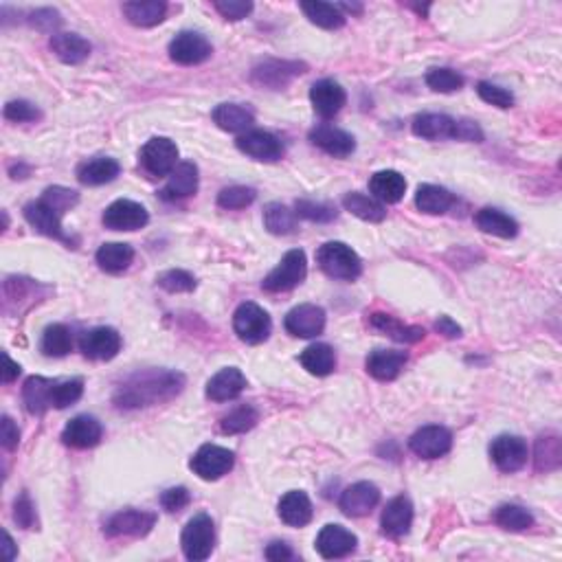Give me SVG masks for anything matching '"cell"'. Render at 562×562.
Here are the masks:
<instances>
[{"instance_id": "6da1fadb", "label": "cell", "mask_w": 562, "mask_h": 562, "mask_svg": "<svg viewBox=\"0 0 562 562\" xmlns=\"http://www.w3.org/2000/svg\"><path fill=\"white\" fill-rule=\"evenodd\" d=\"M185 389V376L169 370H145L137 371L117 386L114 404L123 411L154 407L169 402Z\"/></svg>"}, {"instance_id": "7a4b0ae2", "label": "cell", "mask_w": 562, "mask_h": 562, "mask_svg": "<svg viewBox=\"0 0 562 562\" xmlns=\"http://www.w3.org/2000/svg\"><path fill=\"white\" fill-rule=\"evenodd\" d=\"M316 264L328 277L339 281H354L363 273L361 257L345 242H325L316 251Z\"/></svg>"}, {"instance_id": "3957f363", "label": "cell", "mask_w": 562, "mask_h": 562, "mask_svg": "<svg viewBox=\"0 0 562 562\" xmlns=\"http://www.w3.org/2000/svg\"><path fill=\"white\" fill-rule=\"evenodd\" d=\"M181 545L187 560L202 562L209 558L215 545V527L209 514H196L189 520L183 529Z\"/></svg>"}, {"instance_id": "277c9868", "label": "cell", "mask_w": 562, "mask_h": 562, "mask_svg": "<svg viewBox=\"0 0 562 562\" xmlns=\"http://www.w3.org/2000/svg\"><path fill=\"white\" fill-rule=\"evenodd\" d=\"M308 275V260L306 253L293 248V251L285 253L281 257V261L266 275V279L261 281V288L266 293H288L294 285L301 284Z\"/></svg>"}, {"instance_id": "5b68a950", "label": "cell", "mask_w": 562, "mask_h": 562, "mask_svg": "<svg viewBox=\"0 0 562 562\" xmlns=\"http://www.w3.org/2000/svg\"><path fill=\"white\" fill-rule=\"evenodd\" d=\"M233 330L239 340L248 345H260L273 332V321H270L269 312L260 308L257 303L246 301L235 310L233 315Z\"/></svg>"}, {"instance_id": "8992f818", "label": "cell", "mask_w": 562, "mask_h": 562, "mask_svg": "<svg viewBox=\"0 0 562 562\" xmlns=\"http://www.w3.org/2000/svg\"><path fill=\"white\" fill-rule=\"evenodd\" d=\"M301 73H306V64L301 62H288V59H264L257 66H253L251 71V82L260 89H270V90H281L299 77Z\"/></svg>"}, {"instance_id": "52a82bcc", "label": "cell", "mask_w": 562, "mask_h": 562, "mask_svg": "<svg viewBox=\"0 0 562 562\" xmlns=\"http://www.w3.org/2000/svg\"><path fill=\"white\" fill-rule=\"evenodd\" d=\"M178 147L168 137H154L141 147V165L152 176H169L176 169Z\"/></svg>"}, {"instance_id": "ba28073f", "label": "cell", "mask_w": 562, "mask_h": 562, "mask_svg": "<svg viewBox=\"0 0 562 562\" xmlns=\"http://www.w3.org/2000/svg\"><path fill=\"white\" fill-rule=\"evenodd\" d=\"M235 464V455L229 449H222L218 444H205L198 449V453L193 455L189 466H191L193 474H198L205 481H215V479L224 477V474L231 472Z\"/></svg>"}, {"instance_id": "9c48e42d", "label": "cell", "mask_w": 562, "mask_h": 562, "mask_svg": "<svg viewBox=\"0 0 562 562\" xmlns=\"http://www.w3.org/2000/svg\"><path fill=\"white\" fill-rule=\"evenodd\" d=\"M101 222L110 231H137V229H143L150 222V215H147V209L139 202L121 198V200H114L104 211Z\"/></svg>"}, {"instance_id": "30bf717a", "label": "cell", "mask_w": 562, "mask_h": 562, "mask_svg": "<svg viewBox=\"0 0 562 562\" xmlns=\"http://www.w3.org/2000/svg\"><path fill=\"white\" fill-rule=\"evenodd\" d=\"M490 457L501 472H519L527 464V441L519 435H499L490 444Z\"/></svg>"}, {"instance_id": "8fae6325", "label": "cell", "mask_w": 562, "mask_h": 562, "mask_svg": "<svg viewBox=\"0 0 562 562\" xmlns=\"http://www.w3.org/2000/svg\"><path fill=\"white\" fill-rule=\"evenodd\" d=\"M154 525H156L154 512H145V510H123V512L110 516L104 532L105 536L110 538H117V536L139 538V536H147Z\"/></svg>"}, {"instance_id": "7c38bea8", "label": "cell", "mask_w": 562, "mask_h": 562, "mask_svg": "<svg viewBox=\"0 0 562 562\" xmlns=\"http://www.w3.org/2000/svg\"><path fill=\"white\" fill-rule=\"evenodd\" d=\"M239 152H244L251 159L261 160V163H275L284 156V143L277 137L266 130H248L238 137L235 141Z\"/></svg>"}, {"instance_id": "4fadbf2b", "label": "cell", "mask_w": 562, "mask_h": 562, "mask_svg": "<svg viewBox=\"0 0 562 562\" xmlns=\"http://www.w3.org/2000/svg\"><path fill=\"white\" fill-rule=\"evenodd\" d=\"M284 325L288 334L299 339H315L325 330V310L315 303H303L285 315Z\"/></svg>"}, {"instance_id": "5bb4252c", "label": "cell", "mask_w": 562, "mask_h": 562, "mask_svg": "<svg viewBox=\"0 0 562 562\" xmlns=\"http://www.w3.org/2000/svg\"><path fill=\"white\" fill-rule=\"evenodd\" d=\"M211 44L209 40L196 31H183L176 38L169 43V58L183 66H193V64H202L205 59L211 58Z\"/></svg>"}, {"instance_id": "9a60e30c", "label": "cell", "mask_w": 562, "mask_h": 562, "mask_svg": "<svg viewBox=\"0 0 562 562\" xmlns=\"http://www.w3.org/2000/svg\"><path fill=\"white\" fill-rule=\"evenodd\" d=\"M453 446V435L444 426H422L409 440V449L422 459L444 457Z\"/></svg>"}, {"instance_id": "2e32d148", "label": "cell", "mask_w": 562, "mask_h": 562, "mask_svg": "<svg viewBox=\"0 0 562 562\" xmlns=\"http://www.w3.org/2000/svg\"><path fill=\"white\" fill-rule=\"evenodd\" d=\"M80 347L86 358L93 361H113L121 352V334L114 328H93L84 332L80 339Z\"/></svg>"}, {"instance_id": "e0dca14e", "label": "cell", "mask_w": 562, "mask_h": 562, "mask_svg": "<svg viewBox=\"0 0 562 562\" xmlns=\"http://www.w3.org/2000/svg\"><path fill=\"white\" fill-rule=\"evenodd\" d=\"M316 551H319L324 558L334 560V558H345L347 554H352L358 545V538L354 536L349 529H345L343 525H325L324 529L316 536Z\"/></svg>"}, {"instance_id": "ac0fdd59", "label": "cell", "mask_w": 562, "mask_h": 562, "mask_svg": "<svg viewBox=\"0 0 562 562\" xmlns=\"http://www.w3.org/2000/svg\"><path fill=\"white\" fill-rule=\"evenodd\" d=\"M378 501H380V490L371 481H358L354 486H349L347 490L340 495V510L343 514L358 519V516H367L371 510L376 508Z\"/></svg>"}, {"instance_id": "d6986e66", "label": "cell", "mask_w": 562, "mask_h": 562, "mask_svg": "<svg viewBox=\"0 0 562 562\" xmlns=\"http://www.w3.org/2000/svg\"><path fill=\"white\" fill-rule=\"evenodd\" d=\"M310 141L315 143L316 147H321L325 154L334 156V159H345V156H349L356 150V141H354V137L349 135V132L328 126V123H321V126L312 128Z\"/></svg>"}, {"instance_id": "ffe728a7", "label": "cell", "mask_w": 562, "mask_h": 562, "mask_svg": "<svg viewBox=\"0 0 562 562\" xmlns=\"http://www.w3.org/2000/svg\"><path fill=\"white\" fill-rule=\"evenodd\" d=\"M104 435V428H101L99 420H95L93 416H77L64 426L62 431V441L71 449H93L101 441Z\"/></svg>"}, {"instance_id": "44dd1931", "label": "cell", "mask_w": 562, "mask_h": 562, "mask_svg": "<svg viewBox=\"0 0 562 562\" xmlns=\"http://www.w3.org/2000/svg\"><path fill=\"white\" fill-rule=\"evenodd\" d=\"M25 218L38 233L71 244V238H66V233H64L62 229V220H59L62 215H59L53 207H49L44 200L29 202V205L25 207Z\"/></svg>"}, {"instance_id": "7402d4cb", "label": "cell", "mask_w": 562, "mask_h": 562, "mask_svg": "<svg viewBox=\"0 0 562 562\" xmlns=\"http://www.w3.org/2000/svg\"><path fill=\"white\" fill-rule=\"evenodd\" d=\"M310 101L319 117L332 119L343 110L347 95L334 80H321L310 89Z\"/></svg>"}, {"instance_id": "603a6c76", "label": "cell", "mask_w": 562, "mask_h": 562, "mask_svg": "<svg viewBox=\"0 0 562 562\" xmlns=\"http://www.w3.org/2000/svg\"><path fill=\"white\" fill-rule=\"evenodd\" d=\"M246 389V376L238 367H227L207 382V398L214 402H229Z\"/></svg>"}, {"instance_id": "cb8c5ba5", "label": "cell", "mask_w": 562, "mask_h": 562, "mask_svg": "<svg viewBox=\"0 0 562 562\" xmlns=\"http://www.w3.org/2000/svg\"><path fill=\"white\" fill-rule=\"evenodd\" d=\"M413 523V503L407 496H395L386 503L385 512H382L380 525L382 532L391 538H400L409 534Z\"/></svg>"}, {"instance_id": "d4e9b609", "label": "cell", "mask_w": 562, "mask_h": 562, "mask_svg": "<svg viewBox=\"0 0 562 562\" xmlns=\"http://www.w3.org/2000/svg\"><path fill=\"white\" fill-rule=\"evenodd\" d=\"M455 130H457V119L449 117V114L424 113L413 119V135L426 141L455 139Z\"/></svg>"}, {"instance_id": "484cf974", "label": "cell", "mask_w": 562, "mask_h": 562, "mask_svg": "<svg viewBox=\"0 0 562 562\" xmlns=\"http://www.w3.org/2000/svg\"><path fill=\"white\" fill-rule=\"evenodd\" d=\"M370 191L371 198H376L378 202H385V205H395L404 198L407 191V181L400 172L395 169H382L376 172L370 181Z\"/></svg>"}, {"instance_id": "4316f807", "label": "cell", "mask_w": 562, "mask_h": 562, "mask_svg": "<svg viewBox=\"0 0 562 562\" xmlns=\"http://www.w3.org/2000/svg\"><path fill=\"white\" fill-rule=\"evenodd\" d=\"M367 371L376 378V380H394L400 376L402 367L407 365V352H398V349H376L367 356Z\"/></svg>"}, {"instance_id": "83f0119b", "label": "cell", "mask_w": 562, "mask_h": 562, "mask_svg": "<svg viewBox=\"0 0 562 562\" xmlns=\"http://www.w3.org/2000/svg\"><path fill=\"white\" fill-rule=\"evenodd\" d=\"M198 191V168L193 163H178L176 169L169 174L168 185L160 191L163 200H181L189 198Z\"/></svg>"}, {"instance_id": "f1b7e54d", "label": "cell", "mask_w": 562, "mask_h": 562, "mask_svg": "<svg viewBox=\"0 0 562 562\" xmlns=\"http://www.w3.org/2000/svg\"><path fill=\"white\" fill-rule=\"evenodd\" d=\"M279 519L290 527H303L312 520V503L306 492L290 490L279 501Z\"/></svg>"}, {"instance_id": "f546056e", "label": "cell", "mask_w": 562, "mask_h": 562, "mask_svg": "<svg viewBox=\"0 0 562 562\" xmlns=\"http://www.w3.org/2000/svg\"><path fill=\"white\" fill-rule=\"evenodd\" d=\"M119 172H121V168H119L117 160L108 159V156H97V159L86 160L77 168V178H80L82 185L99 187L105 183H113L119 176Z\"/></svg>"}, {"instance_id": "4dcf8cb0", "label": "cell", "mask_w": 562, "mask_h": 562, "mask_svg": "<svg viewBox=\"0 0 562 562\" xmlns=\"http://www.w3.org/2000/svg\"><path fill=\"white\" fill-rule=\"evenodd\" d=\"M95 260L99 269L105 270V273H123L126 269H130L132 260H135V248L123 242L101 244Z\"/></svg>"}, {"instance_id": "1f68e13d", "label": "cell", "mask_w": 562, "mask_h": 562, "mask_svg": "<svg viewBox=\"0 0 562 562\" xmlns=\"http://www.w3.org/2000/svg\"><path fill=\"white\" fill-rule=\"evenodd\" d=\"M51 51L64 64H80L90 55V43L77 34H55L51 38Z\"/></svg>"}, {"instance_id": "d6a6232c", "label": "cell", "mask_w": 562, "mask_h": 562, "mask_svg": "<svg viewBox=\"0 0 562 562\" xmlns=\"http://www.w3.org/2000/svg\"><path fill=\"white\" fill-rule=\"evenodd\" d=\"M474 224H477L483 233L496 235V238L503 239L516 238V233H519V222H516L514 218H510L508 214H503L501 209H492V207L477 211Z\"/></svg>"}, {"instance_id": "836d02e7", "label": "cell", "mask_w": 562, "mask_h": 562, "mask_svg": "<svg viewBox=\"0 0 562 562\" xmlns=\"http://www.w3.org/2000/svg\"><path fill=\"white\" fill-rule=\"evenodd\" d=\"M214 121L220 130L224 132H248V128L255 123V117L248 108L239 104H220L218 108L214 110Z\"/></svg>"}, {"instance_id": "e575fe53", "label": "cell", "mask_w": 562, "mask_h": 562, "mask_svg": "<svg viewBox=\"0 0 562 562\" xmlns=\"http://www.w3.org/2000/svg\"><path fill=\"white\" fill-rule=\"evenodd\" d=\"M370 325L380 334L389 336V339L400 340V343H418V340L424 339V330L416 328V325H404L400 324L395 316L391 315H382V312H376V315L370 316Z\"/></svg>"}, {"instance_id": "d590c367", "label": "cell", "mask_w": 562, "mask_h": 562, "mask_svg": "<svg viewBox=\"0 0 562 562\" xmlns=\"http://www.w3.org/2000/svg\"><path fill=\"white\" fill-rule=\"evenodd\" d=\"M51 385L53 380L43 376H31L22 386V400L31 416H43L51 409Z\"/></svg>"}, {"instance_id": "8d00e7d4", "label": "cell", "mask_w": 562, "mask_h": 562, "mask_svg": "<svg viewBox=\"0 0 562 562\" xmlns=\"http://www.w3.org/2000/svg\"><path fill=\"white\" fill-rule=\"evenodd\" d=\"M168 4L163 0H143V3L123 4V16L135 27H156L165 20Z\"/></svg>"}, {"instance_id": "74e56055", "label": "cell", "mask_w": 562, "mask_h": 562, "mask_svg": "<svg viewBox=\"0 0 562 562\" xmlns=\"http://www.w3.org/2000/svg\"><path fill=\"white\" fill-rule=\"evenodd\" d=\"M303 370L312 376H330L336 367V354L328 343H315L299 356Z\"/></svg>"}, {"instance_id": "f35d334b", "label": "cell", "mask_w": 562, "mask_h": 562, "mask_svg": "<svg viewBox=\"0 0 562 562\" xmlns=\"http://www.w3.org/2000/svg\"><path fill=\"white\" fill-rule=\"evenodd\" d=\"M455 198L449 189L437 187V185H420L416 193V205L422 214L428 215H440L453 207Z\"/></svg>"}, {"instance_id": "ab89813d", "label": "cell", "mask_w": 562, "mask_h": 562, "mask_svg": "<svg viewBox=\"0 0 562 562\" xmlns=\"http://www.w3.org/2000/svg\"><path fill=\"white\" fill-rule=\"evenodd\" d=\"M343 207L354 214L356 218L365 220V222H382L386 218V211L382 202H378L376 198L365 196L361 191H352L343 198Z\"/></svg>"}, {"instance_id": "60d3db41", "label": "cell", "mask_w": 562, "mask_h": 562, "mask_svg": "<svg viewBox=\"0 0 562 562\" xmlns=\"http://www.w3.org/2000/svg\"><path fill=\"white\" fill-rule=\"evenodd\" d=\"M301 9L310 18V22H315L321 29H340L345 25V20H347V16L340 12L339 4L312 0V3H301Z\"/></svg>"}, {"instance_id": "b9f144b4", "label": "cell", "mask_w": 562, "mask_h": 562, "mask_svg": "<svg viewBox=\"0 0 562 562\" xmlns=\"http://www.w3.org/2000/svg\"><path fill=\"white\" fill-rule=\"evenodd\" d=\"M40 349H43L44 356H53V358H62L66 356L73 349V336L71 330L62 324H53L44 330L43 334V343H40Z\"/></svg>"}, {"instance_id": "7bdbcfd3", "label": "cell", "mask_w": 562, "mask_h": 562, "mask_svg": "<svg viewBox=\"0 0 562 562\" xmlns=\"http://www.w3.org/2000/svg\"><path fill=\"white\" fill-rule=\"evenodd\" d=\"M264 227L273 235H290L297 229V214L281 202H270L264 209Z\"/></svg>"}, {"instance_id": "ee69618b", "label": "cell", "mask_w": 562, "mask_h": 562, "mask_svg": "<svg viewBox=\"0 0 562 562\" xmlns=\"http://www.w3.org/2000/svg\"><path fill=\"white\" fill-rule=\"evenodd\" d=\"M257 422H260L257 409L251 407V404H244V407H238L231 413H227L220 420V428H222L224 435H239V433L251 431Z\"/></svg>"}, {"instance_id": "f6af8a7d", "label": "cell", "mask_w": 562, "mask_h": 562, "mask_svg": "<svg viewBox=\"0 0 562 562\" xmlns=\"http://www.w3.org/2000/svg\"><path fill=\"white\" fill-rule=\"evenodd\" d=\"M84 394V380L73 378V380H53L51 385V409H66L75 404Z\"/></svg>"}, {"instance_id": "bcb514c9", "label": "cell", "mask_w": 562, "mask_h": 562, "mask_svg": "<svg viewBox=\"0 0 562 562\" xmlns=\"http://www.w3.org/2000/svg\"><path fill=\"white\" fill-rule=\"evenodd\" d=\"M495 523L499 527L508 529V532H525V529L534 525V516L525 508H520V505L505 503L495 512Z\"/></svg>"}, {"instance_id": "7dc6e473", "label": "cell", "mask_w": 562, "mask_h": 562, "mask_svg": "<svg viewBox=\"0 0 562 562\" xmlns=\"http://www.w3.org/2000/svg\"><path fill=\"white\" fill-rule=\"evenodd\" d=\"M560 457H562V450H560V440L556 435H542L538 437L536 441V470H556L560 466Z\"/></svg>"}, {"instance_id": "c3c4849f", "label": "cell", "mask_w": 562, "mask_h": 562, "mask_svg": "<svg viewBox=\"0 0 562 562\" xmlns=\"http://www.w3.org/2000/svg\"><path fill=\"white\" fill-rule=\"evenodd\" d=\"M294 214H297V218H303V220H310V222H319V224H325V222H332V220H336V209L334 205H330V202H315V200H297V205H294Z\"/></svg>"}, {"instance_id": "681fc988", "label": "cell", "mask_w": 562, "mask_h": 562, "mask_svg": "<svg viewBox=\"0 0 562 562\" xmlns=\"http://www.w3.org/2000/svg\"><path fill=\"white\" fill-rule=\"evenodd\" d=\"M257 198L255 189L253 187H244V185H233V187H224L222 191L218 193V207L229 211H238V209H246L248 205H253Z\"/></svg>"}, {"instance_id": "f907efd6", "label": "cell", "mask_w": 562, "mask_h": 562, "mask_svg": "<svg viewBox=\"0 0 562 562\" xmlns=\"http://www.w3.org/2000/svg\"><path fill=\"white\" fill-rule=\"evenodd\" d=\"M426 84L435 93H455L464 86V77L453 68H433L426 75Z\"/></svg>"}, {"instance_id": "816d5d0a", "label": "cell", "mask_w": 562, "mask_h": 562, "mask_svg": "<svg viewBox=\"0 0 562 562\" xmlns=\"http://www.w3.org/2000/svg\"><path fill=\"white\" fill-rule=\"evenodd\" d=\"M156 281H159V285L163 290H168V293H191L193 288H196V277H193L191 273H187V270H181V269H174V270H165V273H160L159 277H156Z\"/></svg>"}, {"instance_id": "f5cc1de1", "label": "cell", "mask_w": 562, "mask_h": 562, "mask_svg": "<svg viewBox=\"0 0 562 562\" xmlns=\"http://www.w3.org/2000/svg\"><path fill=\"white\" fill-rule=\"evenodd\" d=\"M40 200H44L49 207H53V209L58 211L59 215H64L66 211H71L73 207L80 202V193L73 191V189H66V187H49V189H44V193Z\"/></svg>"}, {"instance_id": "db71d44e", "label": "cell", "mask_w": 562, "mask_h": 562, "mask_svg": "<svg viewBox=\"0 0 562 562\" xmlns=\"http://www.w3.org/2000/svg\"><path fill=\"white\" fill-rule=\"evenodd\" d=\"M477 93L486 104L496 105V108H512L514 105V95L510 90L501 89V86L490 84V82H479Z\"/></svg>"}, {"instance_id": "11a10c76", "label": "cell", "mask_w": 562, "mask_h": 562, "mask_svg": "<svg viewBox=\"0 0 562 562\" xmlns=\"http://www.w3.org/2000/svg\"><path fill=\"white\" fill-rule=\"evenodd\" d=\"M4 119H9V121L13 123L35 121V119H40V110L35 108L31 101L16 99V101H9V104L4 105Z\"/></svg>"}, {"instance_id": "9f6ffc18", "label": "cell", "mask_w": 562, "mask_h": 562, "mask_svg": "<svg viewBox=\"0 0 562 562\" xmlns=\"http://www.w3.org/2000/svg\"><path fill=\"white\" fill-rule=\"evenodd\" d=\"M29 25L34 27V29L47 31V34L55 35V29L62 25V18H59V13L55 12V9H49V7L35 9V12L29 16Z\"/></svg>"}, {"instance_id": "6f0895ef", "label": "cell", "mask_w": 562, "mask_h": 562, "mask_svg": "<svg viewBox=\"0 0 562 562\" xmlns=\"http://www.w3.org/2000/svg\"><path fill=\"white\" fill-rule=\"evenodd\" d=\"M214 7L222 13L227 20H242L253 12L251 0H215Z\"/></svg>"}, {"instance_id": "680465c9", "label": "cell", "mask_w": 562, "mask_h": 562, "mask_svg": "<svg viewBox=\"0 0 562 562\" xmlns=\"http://www.w3.org/2000/svg\"><path fill=\"white\" fill-rule=\"evenodd\" d=\"M189 501H191V495H189L187 488L178 486V488H169V490L163 492V496H160V505H163V510H168V512H181L183 508H187Z\"/></svg>"}, {"instance_id": "91938a15", "label": "cell", "mask_w": 562, "mask_h": 562, "mask_svg": "<svg viewBox=\"0 0 562 562\" xmlns=\"http://www.w3.org/2000/svg\"><path fill=\"white\" fill-rule=\"evenodd\" d=\"M13 519H16V523L20 525V527L34 529L35 510H34V503H31V499L27 492H22V495L16 499V512H13Z\"/></svg>"}, {"instance_id": "94428289", "label": "cell", "mask_w": 562, "mask_h": 562, "mask_svg": "<svg viewBox=\"0 0 562 562\" xmlns=\"http://www.w3.org/2000/svg\"><path fill=\"white\" fill-rule=\"evenodd\" d=\"M455 139L479 143V141L483 139V132H481V128H479L474 121H468V119H459L457 130H455Z\"/></svg>"}, {"instance_id": "6125c7cd", "label": "cell", "mask_w": 562, "mask_h": 562, "mask_svg": "<svg viewBox=\"0 0 562 562\" xmlns=\"http://www.w3.org/2000/svg\"><path fill=\"white\" fill-rule=\"evenodd\" d=\"M20 441V431L13 424V420L9 416L3 418V449L4 450H13Z\"/></svg>"}, {"instance_id": "be15d7a7", "label": "cell", "mask_w": 562, "mask_h": 562, "mask_svg": "<svg viewBox=\"0 0 562 562\" xmlns=\"http://www.w3.org/2000/svg\"><path fill=\"white\" fill-rule=\"evenodd\" d=\"M266 558L273 560V562H285V560H293V550H290L285 542L275 541L266 547Z\"/></svg>"}, {"instance_id": "e7e4bbea", "label": "cell", "mask_w": 562, "mask_h": 562, "mask_svg": "<svg viewBox=\"0 0 562 562\" xmlns=\"http://www.w3.org/2000/svg\"><path fill=\"white\" fill-rule=\"evenodd\" d=\"M435 330L440 332V334L449 336V339H459V336H462V325L455 324L450 316H440V319L435 321Z\"/></svg>"}, {"instance_id": "03108f58", "label": "cell", "mask_w": 562, "mask_h": 562, "mask_svg": "<svg viewBox=\"0 0 562 562\" xmlns=\"http://www.w3.org/2000/svg\"><path fill=\"white\" fill-rule=\"evenodd\" d=\"M3 363H4V370H3V382H12V380H16L18 374H20V365H18V363H13L12 358H9V354H3Z\"/></svg>"}, {"instance_id": "003e7915", "label": "cell", "mask_w": 562, "mask_h": 562, "mask_svg": "<svg viewBox=\"0 0 562 562\" xmlns=\"http://www.w3.org/2000/svg\"><path fill=\"white\" fill-rule=\"evenodd\" d=\"M4 558L13 560L16 558V551H13V538L9 534H4Z\"/></svg>"}]
</instances>
